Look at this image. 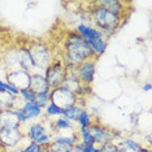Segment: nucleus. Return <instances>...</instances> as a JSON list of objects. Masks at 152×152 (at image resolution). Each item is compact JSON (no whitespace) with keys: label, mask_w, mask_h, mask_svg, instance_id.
<instances>
[{"label":"nucleus","mask_w":152,"mask_h":152,"mask_svg":"<svg viewBox=\"0 0 152 152\" xmlns=\"http://www.w3.org/2000/svg\"><path fill=\"white\" fill-rule=\"evenodd\" d=\"M96 60L87 43L75 30L66 33L64 40V57L63 61L68 68H77L87 60Z\"/></svg>","instance_id":"f257e3e1"},{"label":"nucleus","mask_w":152,"mask_h":152,"mask_svg":"<svg viewBox=\"0 0 152 152\" xmlns=\"http://www.w3.org/2000/svg\"><path fill=\"white\" fill-rule=\"evenodd\" d=\"M91 11H90V20L91 25L103 33L107 40L110 35H113L121 26L124 25L122 18L116 16L115 13H110L107 9L96 5L95 1L91 3Z\"/></svg>","instance_id":"f03ea898"},{"label":"nucleus","mask_w":152,"mask_h":152,"mask_svg":"<svg viewBox=\"0 0 152 152\" xmlns=\"http://www.w3.org/2000/svg\"><path fill=\"white\" fill-rule=\"evenodd\" d=\"M27 47H29V51L31 53L35 69L44 72L48 65L55 60L51 48L48 47L47 43L42 42V40H33L27 44Z\"/></svg>","instance_id":"7ed1b4c3"},{"label":"nucleus","mask_w":152,"mask_h":152,"mask_svg":"<svg viewBox=\"0 0 152 152\" xmlns=\"http://www.w3.org/2000/svg\"><path fill=\"white\" fill-rule=\"evenodd\" d=\"M66 72H68V66L65 65L63 58H55L52 63L46 68V70L43 72V75L51 90L64 85V81L66 78Z\"/></svg>","instance_id":"20e7f679"},{"label":"nucleus","mask_w":152,"mask_h":152,"mask_svg":"<svg viewBox=\"0 0 152 152\" xmlns=\"http://www.w3.org/2000/svg\"><path fill=\"white\" fill-rule=\"evenodd\" d=\"M23 139H25V134L21 129V125L15 127H1L0 129V146L5 148L7 151L20 147V144Z\"/></svg>","instance_id":"39448f33"},{"label":"nucleus","mask_w":152,"mask_h":152,"mask_svg":"<svg viewBox=\"0 0 152 152\" xmlns=\"http://www.w3.org/2000/svg\"><path fill=\"white\" fill-rule=\"evenodd\" d=\"M50 100L53 104H56L58 108L68 109L70 107L75 105V103H77V95L72 90L65 87V86H60V87L51 90Z\"/></svg>","instance_id":"423d86ee"},{"label":"nucleus","mask_w":152,"mask_h":152,"mask_svg":"<svg viewBox=\"0 0 152 152\" xmlns=\"http://www.w3.org/2000/svg\"><path fill=\"white\" fill-rule=\"evenodd\" d=\"M88 131L96 146H102V144L107 143V142H115V138L118 137L117 134H115V131L108 129L103 124H100L99 121H94L88 126Z\"/></svg>","instance_id":"0eeeda50"},{"label":"nucleus","mask_w":152,"mask_h":152,"mask_svg":"<svg viewBox=\"0 0 152 152\" xmlns=\"http://www.w3.org/2000/svg\"><path fill=\"white\" fill-rule=\"evenodd\" d=\"M96 60H87L85 63H82L79 66L75 68V73H77L79 81L82 85H87L91 86V83L95 79V74H96Z\"/></svg>","instance_id":"6e6552de"},{"label":"nucleus","mask_w":152,"mask_h":152,"mask_svg":"<svg viewBox=\"0 0 152 152\" xmlns=\"http://www.w3.org/2000/svg\"><path fill=\"white\" fill-rule=\"evenodd\" d=\"M30 78H31V73L20 69V70H15V72H8V73H7L5 82L11 83L12 86H15L18 91H21V90L29 88Z\"/></svg>","instance_id":"1a4fd4ad"},{"label":"nucleus","mask_w":152,"mask_h":152,"mask_svg":"<svg viewBox=\"0 0 152 152\" xmlns=\"http://www.w3.org/2000/svg\"><path fill=\"white\" fill-rule=\"evenodd\" d=\"M75 31H77L79 35L83 38V40L86 43L88 42H92V40L95 39H99V38H104L102 31H99L98 29H95L92 25H88V23H78L77 26H75Z\"/></svg>","instance_id":"9d476101"},{"label":"nucleus","mask_w":152,"mask_h":152,"mask_svg":"<svg viewBox=\"0 0 152 152\" xmlns=\"http://www.w3.org/2000/svg\"><path fill=\"white\" fill-rule=\"evenodd\" d=\"M96 5L102 7V8L107 9L110 13H115L116 16L125 18V3L120 1V0H100V1H95Z\"/></svg>","instance_id":"9b49d317"},{"label":"nucleus","mask_w":152,"mask_h":152,"mask_svg":"<svg viewBox=\"0 0 152 152\" xmlns=\"http://www.w3.org/2000/svg\"><path fill=\"white\" fill-rule=\"evenodd\" d=\"M17 53H18V61H20V66L22 70H26L29 73H34L35 66H34V61L31 57V53L29 51L27 46H20L17 48Z\"/></svg>","instance_id":"f8f14e48"},{"label":"nucleus","mask_w":152,"mask_h":152,"mask_svg":"<svg viewBox=\"0 0 152 152\" xmlns=\"http://www.w3.org/2000/svg\"><path fill=\"white\" fill-rule=\"evenodd\" d=\"M29 88L31 90L34 94H40V92H51V87L48 86L46 78H44V75L42 73H37V72L31 73Z\"/></svg>","instance_id":"ddd939ff"},{"label":"nucleus","mask_w":152,"mask_h":152,"mask_svg":"<svg viewBox=\"0 0 152 152\" xmlns=\"http://www.w3.org/2000/svg\"><path fill=\"white\" fill-rule=\"evenodd\" d=\"M46 133H48L46 125H44L43 122H39V121H38V122L30 124L29 127H27V130L23 134H25V138H27L30 142H37Z\"/></svg>","instance_id":"4468645a"},{"label":"nucleus","mask_w":152,"mask_h":152,"mask_svg":"<svg viewBox=\"0 0 152 152\" xmlns=\"http://www.w3.org/2000/svg\"><path fill=\"white\" fill-rule=\"evenodd\" d=\"M51 126H52V133H61V131L69 130L72 133L78 130V127L75 124H73L72 121H69L68 118H65L64 116L57 117L53 122H51Z\"/></svg>","instance_id":"2eb2a0df"},{"label":"nucleus","mask_w":152,"mask_h":152,"mask_svg":"<svg viewBox=\"0 0 152 152\" xmlns=\"http://www.w3.org/2000/svg\"><path fill=\"white\" fill-rule=\"evenodd\" d=\"M20 126V122L13 109H0V127Z\"/></svg>","instance_id":"dca6fc26"},{"label":"nucleus","mask_w":152,"mask_h":152,"mask_svg":"<svg viewBox=\"0 0 152 152\" xmlns=\"http://www.w3.org/2000/svg\"><path fill=\"white\" fill-rule=\"evenodd\" d=\"M21 109L23 110V113L26 115L29 121L40 118V117L43 116V109L40 108L38 104H35L34 102H25Z\"/></svg>","instance_id":"f3484780"},{"label":"nucleus","mask_w":152,"mask_h":152,"mask_svg":"<svg viewBox=\"0 0 152 152\" xmlns=\"http://www.w3.org/2000/svg\"><path fill=\"white\" fill-rule=\"evenodd\" d=\"M87 46L90 47V50H91L94 57L98 60V58L107 51V47H108V40H107L105 38H99V39H95V40H92V42H88Z\"/></svg>","instance_id":"a211bd4d"},{"label":"nucleus","mask_w":152,"mask_h":152,"mask_svg":"<svg viewBox=\"0 0 152 152\" xmlns=\"http://www.w3.org/2000/svg\"><path fill=\"white\" fill-rule=\"evenodd\" d=\"M82 110H83V108H81V107H78V105H73L68 109H64L63 116L65 118H68L69 121H72L73 124H77V120H78L79 115L82 113Z\"/></svg>","instance_id":"6ab92c4d"},{"label":"nucleus","mask_w":152,"mask_h":152,"mask_svg":"<svg viewBox=\"0 0 152 152\" xmlns=\"http://www.w3.org/2000/svg\"><path fill=\"white\" fill-rule=\"evenodd\" d=\"M43 113H44V116H46V118H51V117H60V116H63L64 109L58 108L56 104H53L52 102H50L48 103V105L43 109Z\"/></svg>","instance_id":"aec40b11"},{"label":"nucleus","mask_w":152,"mask_h":152,"mask_svg":"<svg viewBox=\"0 0 152 152\" xmlns=\"http://www.w3.org/2000/svg\"><path fill=\"white\" fill-rule=\"evenodd\" d=\"M120 144H122L126 148L127 152H138L139 148L142 147V144H139V142H137L133 138H121V140L118 142Z\"/></svg>","instance_id":"412c9836"},{"label":"nucleus","mask_w":152,"mask_h":152,"mask_svg":"<svg viewBox=\"0 0 152 152\" xmlns=\"http://www.w3.org/2000/svg\"><path fill=\"white\" fill-rule=\"evenodd\" d=\"M92 122H94V118H92V116L90 115V113L86 109H83V110H82V113L79 115L78 120H77V124H75V125H77V127L79 129V127H88Z\"/></svg>","instance_id":"4be33fe9"},{"label":"nucleus","mask_w":152,"mask_h":152,"mask_svg":"<svg viewBox=\"0 0 152 152\" xmlns=\"http://www.w3.org/2000/svg\"><path fill=\"white\" fill-rule=\"evenodd\" d=\"M77 133L79 137V142H82V143H85V144H95V142L88 131V127H79L77 130Z\"/></svg>","instance_id":"5701e85b"},{"label":"nucleus","mask_w":152,"mask_h":152,"mask_svg":"<svg viewBox=\"0 0 152 152\" xmlns=\"http://www.w3.org/2000/svg\"><path fill=\"white\" fill-rule=\"evenodd\" d=\"M50 92H40V94H34V103L38 104L42 109H44L50 103Z\"/></svg>","instance_id":"b1692460"},{"label":"nucleus","mask_w":152,"mask_h":152,"mask_svg":"<svg viewBox=\"0 0 152 152\" xmlns=\"http://www.w3.org/2000/svg\"><path fill=\"white\" fill-rule=\"evenodd\" d=\"M23 152H44L46 147H42L39 144H37L35 142H29L26 146H23Z\"/></svg>","instance_id":"393cba45"},{"label":"nucleus","mask_w":152,"mask_h":152,"mask_svg":"<svg viewBox=\"0 0 152 152\" xmlns=\"http://www.w3.org/2000/svg\"><path fill=\"white\" fill-rule=\"evenodd\" d=\"M100 152H118V147H117L116 142H107V143L99 146Z\"/></svg>","instance_id":"a878e982"},{"label":"nucleus","mask_w":152,"mask_h":152,"mask_svg":"<svg viewBox=\"0 0 152 152\" xmlns=\"http://www.w3.org/2000/svg\"><path fill=\"white\" fill-rule=\"evenodd\" d=\"M20 98H21L23 102H34V92L30 88H25L20 91Z\"/></svg>","instance_id":"bb28decb"},{"label":"nucleus","mask_w":152,"mask_h":152,"mask_svg":"<svg viewBox=\"0 0 152 152\" xmlns=\"http://www.w3.org/2000/svg\"><path fill=\"white\" fill-rule=\"evenodd\" d=\"M151 88H152V86H151L150 82H146V83L142 86V90H143L144 92H150V91H151Z\"/></svg>","instance_id":"cd10ccee"},{"label":"nucleus","mask_w":152,"mask_h":152,"mask_svg":"<svg viewBox=\"0 0 152 152\" xmlns=\"http://www.w3.org/2000/svg\"><path fill=\"white\" fill-rule=\"evenodd\" d=\"M7 152H23V148L20 146V147H16V148H13V150H8Z\"/></svg>","instance_id":"c85d7f7f"},{"label":"nucleus","mask_w":152,"mask_h":152,"mask_svg":"<svg viewBox=\"0 0 152 152\" xmlns=\"http://www.w3.org/2000/svg\"><path fill=\"white\" fill-rule=\"evenodd\" d=\"M138 152H151V150L148 147H144V146H142L140 148H139V151Z\"/></svg>","instance_id":"c756f323"},{"label":"nucleus","mask_w":152,"mask_h":152,"mask_svg":"<svg viewBox=\"0 0 152 152\" xmlns=\"http://www.w3.org/2000/svg\"><path fill=\"white\" fill-rule=\"evenodd\" d=\"M146 139H147V142H148V144H151V134H147V135H146Z\"/></svg>","instance_id":"7c9ffc66"},{"label":"nucleus","mask_w":152,"mask_h":152,"mask_svg":"<svg viewBox=\"0 0 152 152\" xmlns=\"http://www.w3.org/2000/svg\"><path fill=\"white\" fill-rule=\"evenodd\" d=\"M0 152H7V150H5V148H3L1 146H0Z\"/></svg>","instance_id":"2f4dec72"}]
</instances>
